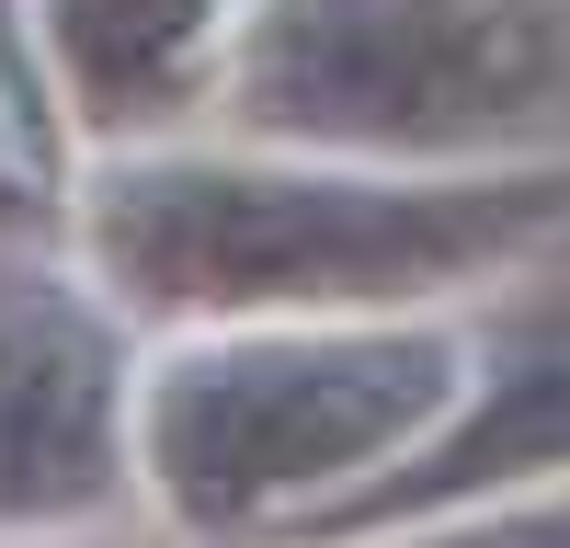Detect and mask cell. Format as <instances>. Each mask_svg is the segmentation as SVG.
I'll list each match as a JSON object with an SVG mask.
<instances>
[{
  "instance_id": "52a82bcc",
  "label": "cell",
  "mask_w": 570,
  "mask_h": 548,
  "mask_svg": "<svg viewBox=\"0 0 570 548\" xmlns=\"http://www.w3.org/2000/svg\"><path fill=\"white\" fill-rule=\"evenodd\" d=\"M434 548H570V502H548V515H502V526H468V537H434Z\"/></svg>"
},
{
  "instance_id": "6da1fadb",
  "label": "cell",
  "mask_w": 570,
  "mask_h": 548,
  "mask_svg": "<svg viewBox=\"0 0 570 548\" xmlns=\"http://www.w3.org/2000/svg\"><path fill=\"white\" fill-rule=\"evenodd\" d=\"M570 183H285V172H137L104 195V263L160 309L389 297L513 252Z\"/></svg>"
},
{
  "instance_id": "8992f818",
  "label": "cell",
  "mask_w": 570,
  "mask_h": 548,
  "mask_svg": "<svg viewBox=\"0 0 570 548\" xmlns=\"http://www.w3.org/2000/svg\"><path fill=\"white\" fill-rule=\"evenodd\" d=\"M91 115H160L206 46V0H46Z\"/></svg>"
},
{
  "instance_id": "277c9868",
  "label": "cell",
  "mask_w": 570,
  "mask_h": 548,
  "mask_svg": "<svg viewBox=\"0 0 570 548\" xmlns=\"http://www.w3.org/2000/svg\"><path fill=\"white\" fill-rule=\"evenodd\" d=\"M115 491V343L58 286H0V515H80Z\"/></svg>"
},
{
  "instance_id": "5b68a950",
  "label": "cell",
  "mask_w": 570,
  "mask_h": 548,
  "mask_svg": "<svg viewBox=\"0 0 570 548\" xmlns=\"http://www.w3.org/2000/svg\"><path fill=\"white\" fill-rule=\"evenodd\" d=\"M559 457H570V309L537 320V332L502 354L491 400L468 411V423L422 457V469L376 480L354 515H365V526H389V515H434V502H468V491H491V480H513V469H559Z\"/></svg>"
},
{
  "instance_id": "7a4b0ae2",
  "label": "cell",
  "mask_w": 570,
  "mask_h": 548,
  "mask_svg": "<svg viewBox=\"0 0 570 548\" xmlns=\"http://www.w3.org/2000/svg\"><path fill=\"white\" fill-rule=\"evenodd\" d=\"M570 23L548 0H274L240 46V104L343 149H456L548 115Z\"/></svg>"
},
{
  "instance_id": "3957f363",
  "label": "cell",
  "mask_w": 570,
  "mask_h": 548,
  "mask_svg": "<svg viewBox=\"0 0 570 548\" xmlns=\"http://www.w3.org/2000/svg\"><path fill=\"white\" fill-rule=\"evenodd\" d=\"M456 400V354L434 332H331V343H228L183 354L149 400V469L183 515H263L422 434Z\"/></svg>"
}]
</instances>
